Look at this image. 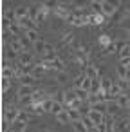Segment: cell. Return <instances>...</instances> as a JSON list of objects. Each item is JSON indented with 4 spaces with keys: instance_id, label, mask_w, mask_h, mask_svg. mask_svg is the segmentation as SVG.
Here are the masks:
<instances>
[{
    "instance_id": "1",
    "label": "cell",
    "mask_w": 130,
    "mask_h": 132,
    "mask_svg": "<svg viewBox=\"0 0 130 132\" xmlns=\"http://www.w3.org/2000/svg\"><path fill=\"white\" fill-rule=\"evenodd\" d=\"M101 6H103L101 15L110 16V15H116V13H117V6H119V4H112V2H107V0H103V2H101Z\"/></svg>"
},
{
    "instance_id": "2",
    "label": "cell",
    "mask_w": 130,
    "mask_h": 132,
    "mask_svg": "<svg viewBox=\"0 0 130 132\" xmlns=\"http://www.w3.org/2000/svg\"><path fill=\"white\" fill-rule=\"evenodd\" d=\"M123 109L117 105V101L116 100H108V109H107V116H110V118H114L116 119V116H119V112H121Z\"/></svg>"
},
{
    "instance_id": "3",
    "label": "cell",
    "mask_w": 130,
    "mask_h": 132,
    "mask_svg": "<svg viewBox=\"0 0 130 132\" xmlns=\"http://www.w3.org/2000/svg\"><path fill=\"white\" fill-rule=\"evenodd\" d=\"M130 130V119H116L114 121V132H128Z\"/></svg>"
},
{
    "instance_id": "4",
    "label": "cell",
    "mask_w": 130,
    "mask_h": 132,
    "mask_svg": "<svg viewBox=\"0 0 130 132\" xmlns=\"http://www.w3.org/2000/svg\"><path fill=\"white\" fill-rule=\"evenodd\" d=\"M18 65H33V53L22 51L18 54Z\"/></svg>"
},
{
    "instance_id": "5",
    "label": "cell",
    "mask_w": 130,
    "mask_h": 132,
    "mask_svg": "<svg viewBox=\"0 0 130 132\" xmlns=\"http://www.w3.org/2000/svg\"><path fill=\"white\" fill-rule=\"evenodd\" d=\"M34 92H36V90L33 89V85H20L16 96H18V98H27V96H33Z\"/></svg>"
},
{
    "instance_id": "6",
    "label": "cell",
    "mask_w": 130,
    "mask_h": 132,
    "mask_svg": "<svg viewBox=\"0 0 130 132\" xmlns=\"http://www.w3.org/2000/svg\"><path fill=\"white\" fill-rule=\"evenodd\" d=\"M89 118H90V121H92L96 127L101 125V123H105V119H107L105 114H99V112H96V110H90V112H89Z\"/></svg>"
},
{
    "instance_id": "7",
    "label": "cell",
    "mask_w": 130,
    "mask_h": 132,
    "mask_svg": "<svg viewBox=\"0 0 130 132\" xmlns=\"http://www.w3.org/2000/svg\"><path fill=\"white\" fill-rule=\"evenodd\" d=\"M76 89H67L65 90V109H69L74 101H76Z\"/></svg>"
},
{
    "instance_id": "8",
    "label": "cell",
    "mask_w": 130,
    "mask_h": 132,
    "mask_svg": "<svg viewBox=\"0 0 130 132\" xmlns=\"http://www.w3.org/2000/svg\"><path fill=\"white\" fill-rule=\"evenodd\" d=\"M18 116H20V110H18V109H13V107L6 109V112H4V118L9 119L11 123H15V121L18 119Z\"/></svg>"
},
{
    "instance_id": "9",
    "label": "cell",
    "mask_w": 130,
    "mask_h": 132,
    "mask_svg": "<svg viewBox=\"0 0 130 132\" xmlns=\"http://www.w3.org/2000/svg\"><path fill=\"white\" fill-rule=\"evenodd\" d=\"M45 49H47V42L45 40H38V42H34L33 44V51L36 53V54H45Z\"/></svg>"
},
{
    "instance_id": "10",
    "label": "cell",
    "mask_w": 130,
    "mask_h": 132,
    "mask_svg": "<svg viewBox=\"0 0 130 132\" xmlns=\"http://www.w3.org/2000/svg\"><path fill=\"white\" fill-rule=\"evenodd\" d=\"M116 36H117V42L128 44L130 42V29H117L116 31Z\"/></svg>"
},
{
    "instance_id": "11",
    "label": "cell",
    "mask_w": 130,
    "mask_h": 132,
    "mask_svg": "<svg viewBox=\"0 0 130 132\" xmlns=\"http://www.w3.org/2000/svg\"><path fill=\"white\" fill-rule=\"evenodd\" d=\"M90 109H92V110H96V112H99V114H105V116H107V109H108V101H98V103H94V105H90Z\"/></svg>"
},
{
    "instance_id": "12",
    "label": "cell",
    "mask_w": 130,
    "mask_h": 132,
    "mask_svg": "<svg viewBox=\"0 0 130 132\" xmlns=\"http://www.w3.org/2000/svg\"><path fill=\"white\" fill-rule=\"evenodd\" d=\"M116 101H117V105L123 109V110H126L128 109V101H130V96L128 94H119L117 98H114Z\"/></svg>"
},
{
    "instance_id": "13",
    "label": "cell",
    "mask_w": 130,
    "mask_h": 132,
    "mask_svg": "<svg viewBox=\"0 0 130 132\" xmlns=\"http://www.w3.org/2000/svg\"><path fill=\"white\" fill-rule=\"evenodd\" d=\"M2 78H7V80L16 78V69L15 67H2Z\"/></svg>"
},
{
    "instance_id": "14",
    "label": "cell",
    "mask_w": 130,
    "mask_h": 132,
    "mask_svg": "<svg viewBox=\"0 0 130 132\" xmlns=\"http://www.w3.org/2000/svg\"><path fill=\"white\" fill-rule=\"evenodd\" d=\"M89 22H90L92 26H99V24L105 22V15H99V13H96V15H89Z\"/></svg>"
},
{
    "instance_id": "15",
    "label": "cell",
    "mask_w": 130,
    "mask_h": 132,
    "mask_svg": "<svg viewBox=\"0 0 130 132\" xmlns=\"http://www.w3.org/2000/svg\"><path fill=\"white\" fill-rule=\"evenodd\" d=\"M18 40H20V44H22V49H24V51H29V53L33 51V42H31L25 35H22Z\"/></svg>"
},
{
    "instance_id": "16",
    "label": "cell",
    "mask_w": 130,
    "mask_h": 132,
    "mask_svg": "<svg viewBox=\"0 0 130 132\" xmlns=\"http://www.w3.org/2000/svg\"><path fill=\"white\" fill-rule=\"evenodd\" d=\"M71 125H72L74 132H90V130H89V127L83 123V119H80V121H74V123H71Z\"/></svg>"
},
{
    "instance_id": "17",
    "label": "cell",
    "mask_w": 130,
    "mask_h": 132,
    "mask_svg": "<svg viewBox=\"0 0 130 132\" xmlns=\"http://www.w3.org/2000/svg\"><path fill=\"white\" fill-rule=\"evenodd\" d=\"M18 81H20V85H33V83L36 81V78H34L33 74H24V76L18 78Z\"/></svg>"
},
{
    "instance_id": "18",
    "label": "cell",
    "mask_w": 130,
    "mask_h": 132,
    "mask_svg": "<svg viewBox=\"0 0 130 132\" xmlns=\"http://www.w3.org/2000/svg\"><path fill=\"white\" fill-rule=\"evenodd\" d=\"M67 112H69V118H71V121L74 123V121H80L83 116H81V112L78 110V109H65Z\"/></svg>"
},
{
    "instance_id": "19",
    "label": "cell",
    "mask_w": 130,
    "mask_h": 132,
    "mask_svg": "<svg viewBox=\"0 0 130 132\" xmlns=\"http://www.w3.org/2000/svg\"><path fill=\"white\" fill-rule=\"evenodd\" d=\"M25 128H27V123L15 121V123H11V130L9 132H25Z\"/></svg>"
},
{
    "instance_id": "20",
    "label": "cell",
    "mask_w": 130,
    "mask_h": 132,
    "mask_svg": "<svg viewBox=\"0 0 130 132\" xmlns=\"http://www.w3.org/2000/svg\"><path fill=\"white\" fill-rule=\"evenodd\" d=\"M69 80H71V76H69L65 71H62V72H56V81H58L60 85H65V83H69Z\"/></svg>"
},
{
    "instance_id": "21",
    "label": "cell",
    "mask_w": 130,
    "mask_h": 132,
    "mask_svg": "<svg viewBox=\"0 0 130 132\" xmlns=\"http://www.w3.org/2000/svg\"><path fill=\"white\" fill-rule=\"evenodd\" d=\"M56 119H58V123H62V125H69V123H72L71 118H69V112H67V110L60 112V114L56 116Z\"/></svg>"
},
{
    "instance_id": "22",
    "label": "cell",
    "mask_w": 130,
    "mask_h": 132,
    "mask_svg": "<svg viewBox=\"0 0 130 132\" xmlns=\"http://www.w3.org/2000/svg\"><path fill=\"white\" fill-rule=\"evenodd\" d=\"M89 96H90V92H87V90H83V89H76V98H78L80 101L87 103V101H89Z\"/></svg>"
},
{
    "instance_id": "23",
    "label": "cell",
    "mask_w": 130,
    "mask_h": 132,
    "mask_svg": "<svg viewBox=\"0 0 130 132\" xmlns=\"http://www.w3.org/2000/svg\"><path fill=\"white\" fill-rule=\"evenodd\" d=\"M45 69H47V67H44V65H34V69H33V76H34L36 80H40V78L45 74Z\"/></svg>"
},
{
    "instance_id": "24",
    "label": "cell",
    "mask_w": 130,
    "mask_h": 132,
    "mask_svg": "<svg viewBox=\"0 0 130 132\" xmlns=\"http://www.w3.org/2000/svg\"><path fill=\"white\" fill-rule=\"evenodd\" d=\"M24 35H25V36H27V38H29V40H31L33 44L40 40V35H38V31H34V29H29V31H25Z\"/></svg>"
},
{
    "instance_id": "25",
    "label": "cell",
    "mask_w": 130,
    "mask_h": 132,
    "mask_svg": "<svg viewBox=\"0 0 130 132\" xmlns=\"http://www.w3.org/2000/svg\"><path fill=\"white\" fill-rule=\"evenodd\" d=\"M42 105H44V110H45V112H53V107H54V98H47Z\"/></svg>"
},
{
    "instance_id": "26",
    "label": "cell",
    "mask_w": 130,
    "mask_h": 132,
    "mask_svg": "<svg viewBox=\"0 0 130 132\" xmlns=\"http://www.w3.org/2000/svg\"><path fill=\"white\" fill-rule=\"evenodd\" d=\"M9 33H11L13 36H16V38H20V33H22V27H20V26H18V24L15 22V24H13V26L9 27Z\"/></svg>"
},
{
    "instance_id": "27",
    "label": "cell",
    "mask_w": 130,
    "mask_h": 132,
    "mask_svg": "<svg viewBox=\"0 0 130 132\" xmlns=\"http://www.w3.org/2000/svg\"><path fill=\"white\" fill-rule=\"evenodd\" d=\"M126 71H128L126 67H123V65H119V63H117L116 72H117V78H119V80H125V78H126Z\"/></svg>"
},
{
    "instance_id": "28",
    "label": "cell",
    "mask_w": 130,
    "mask_h": 132,
    "mask_svg": "<svg viewBox=\"0 0 130 132\" xmlns=\"http://www.w3.org/2000/svg\"><path fill=\"white\" fill-rule=\"evenodd\" d=\"M98 42H99V45H101V47H107V49L110 47V45H108V44H110V36H108V35H101Z\"/></svg>"
},
{
    "instance_id": "29",
    "label": "cell",
    "mask_w": 130,
    "mask_h": 132,
    "mask_svg": "<svg viewBox=\"0 0 130 132\" xmlns=\"http://www.w3.org/2000/svg\"><path fill=\"white\" fill-rule=\"evenodd\" d=\"M123 58H130V44L125 45V47L119 51V60H123Z\"/></svg>"
},
{
    "instance_id": "30",
    "label": "cell",
    "mask_w": 130,
    "mask_h": 132,
    "mask_svg": "<svg viewBox=\"0 0 130 132\" xmlns=\"http://www.w3.org/2000/svg\"><path fill=\"white\" fill-rule=\"evenodd\" d=\"M89 6H90V7H92V9H94L96 13H99V15H101V9H103V6H101V2H98V0H96V2H90Z\"/></svg>"
},
{
    "instance_id": "31",
    "label": "cell",
    "mask_w": 130,
    "mask_h": 132,
    "mask_svg": "<svg viewBox=\"0 0 130 132\" xmlns=\"http://www.w3.org/2000/svg\"><path fill=\"white\" fill-rule=\"evenodd\" d=\"M9 85H11V80H7V78H2V92H4V94L7 92Z\"/></svg>"
},
{
    "instance_id": "32",
    "label": "cell",
    "mask_w": 130,
    "mask_h": 132,
    "mask_svg": "<svg viewBox=\"0 0 130 132\" xmlns=\"http://www.w3.org/2000/svg\"><path fill=\"white\" fill-rule=\"evenodd\" d=\"M90 132H98V130H96V128H94V130H90Z\"/></svg>"
}]
</instances>
